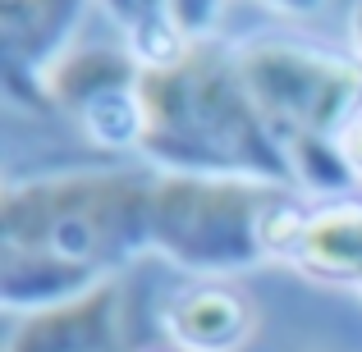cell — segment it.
<instances>
[{"instance_id":"1","label":"cell","mask_w":362,"mask_h":352,"mask_svg":"<svg viewBox=\"0 0 362 352\" xmlns=\"http://www.w3.org/2000/svg\"><path fill=\"white\" fill-rule=\"evenodd\" d=\"M156 169H64L9 183L0 197V307H60L115 284L151 252Z\"/></svg>"},{"instance_id":"2","label":"cell","mask_w":362,"mask_h":352,"mask_svg":"<svg viewBox=\"0 0 362 352\" xmlns=\"http://www.w3.org/2000/svg\"><path fill=\"white\" fill-rule=\"evenodd\" d=\"M142 160L156 174L257 178L293 188L289 156L257 115L234 46L193 42L179 60L142 69Z\"/></svg>"},{"instance_id":"3","label":"cell","mask_w":362,"mask_h":352,"mask_svg":"<svg viewBox=\"0 0 362 352\" xmlns=\"http://www.w3.org/2000/svg\"><path fill=\"white\" fill-rule=\"evenodd\" d=\"M289 193L257 178L156 174L151 252L197 279H234L271 261V215Z\"/></svg>"},{"instance_id":"4","label":"cell","mask_w":362,"mask_h":352,"mask_svg":"<svg viewBox=\"0 0 362 352\" xmlns=\"http://www.w3.org/2000/svg\"><path fill=\"white\" fill-rule=\"evenodd\" d=\"M234 51L257 115L284 151L321 138L344 142V133L362 119L358 55H339L330 46L293 37H257Z\"/></svg>"},{"instance_id":"5","label":"cell","mask_w":362,"mask_h":352,"mask_svg":"<svg viewBox=\"0 0 362 352\" xmlns=\"http://www.w3.org/2000/svg\"><path fill=\"white\" fill-rule=\"evenodd\" d=\"M92 0H0V51H5V97L46 115V73L78 46Z\"/></svg>"},{"instance_id":"6","label":"cell","mask_w":362,"mask_h":352,"mask_svg":"<svg viewBox=\"0 0 362 352\" xmlns=\"http://www.w3.org/2000/svg\"><path fill=\"white\" fill-rule=\"evenodd\" d=\"M271 256L321 284L362 293V202L298 206L289 193L271 215Z\"/></svg>"},{"instance_id":"7","label":"cell","mask_w":362,"mask_h":352,"mask_svg":"<svg viewBox=\"0 0 362 352\" xmlns=\"http://www.w3.org/2000/svg\"><path fill=\"white\" fill-rule=\"evenodd\" d=\"M160 329L175 352H239L257 329V307L230 279H197L165 302Z\"/></svg>"},{"instance_id":"8","label":"cell","mask_w":362,"mask_h":352,"mask_svg":"<svg viewBox=\"0 0 362 352\" xmlns=\"http://www.w3.org/2000/svg\"><path fill=\"white\" fill-rule=\"evenodd\" d=\"M119 344V289L83 293L60 307L18 316L5 339V352H110Z\"/></svg>"},{"instance_id":"9","label":"cell","mask_w":362,"mask_h":352,"mask_svg":"<svg viewBox=\"0 0 362 352\" xmlns=\"http://www.w3.org/2000/svg\"><path fill=\"white\" fill-rule=\"evenodd\" d=\"M142 83V64L133 60L129 46H106V42H78L51 73H46V97L51 110L78 119L88 106L115 97V92H133Z\"/></svg>"},{"instance_id":"10","label":"cell","mask_w":362,"mask_h":352,"mask_svg":"<svg viewBox=\"0 0 362 352\" xmlns=\"http://www.w3.org/2000/svg\"><path fill=\"white\" fill-rule=\"evenodd\" d=\"M284 156H289L293 188H308V193L330 197V202L344 197V193H354V188H362L354 165H349V156H344V142H335V138L298 142V147H289Z\"/></svg>"},{"instance_id":"11","label":"cell","mask_w":362,"mask_h":352,"mask_svg":"<svg viewBox=\"0 0 362 352\" xmlns=\"http://www.w3.org/2000/svg\"><path fill=\"white\" fill-rule=\"evenodd\" d=\"M175 5V18L179 28H184L188 42H206L216 28V18H221V5L225 0H170Z\"/></svg>"},{"instance_id":"12","label":"cell","mask_w":362,"mask_h":352,"mask_svg":"<svg viewBox=\"0 0 362 352\" xmlns=\"http://www.w3.org/2000/svg\"><path fill=\"white\" fill-rule=\"evenodd\" d=\"M344 156H349V165H354V174H358V183H362V119L344 133Z\"/></svg>"},{"instance_id":"13","label":"cell","mask_w":362,"mask_h":352,"mask_svg":"<svg viewBox=\"0 0 362 352\" xmlns=\"http://www.w3.org/2000/svg\"><path fill=\"white\" fill-rule=\"evenodd\" d=\"M262 5H271V9H280V14H317L326 0H262Z\"/></svg>"},{"instance_id":"14","label":"cell","mask_w":362,"mask_h":352,"mask_svg":"<svg viewBox=\"0 0 362 352\" xmlns=\"http://www.w3.org/2000/svg\"><path fill=\"white\" fill-rule=\"evenodd\" d=\"M349 32H354V46H358V60H362V0H354V14H349Z\"/></svg>"},{"instance_id":"15","label":"cell","mask_w":362,"mask_h":352,"mask_svg":"<svg viewBox=\"0 0 362 352\" xmlns=\"http://www.w3.org/2000/svg\"><path fill=\"white\" fill-rule=\"evenodd\" d=\"M142 352H175V348H142Z\"/></svg>"}]
</instances>
